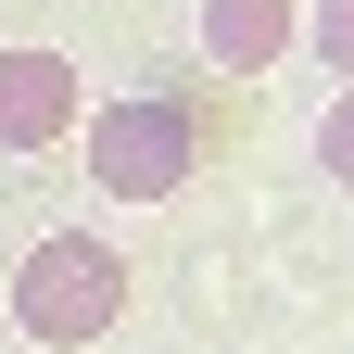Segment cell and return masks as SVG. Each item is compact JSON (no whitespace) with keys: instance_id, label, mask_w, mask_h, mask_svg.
<instances>
[{"instance_id":"6","label":"cell","mask_w":354,"mask_h":354,"mask_svg":"<svg viewBox=\"0 0 354 354\" xmlns=\"http://www.w3.org/2000/svg\"><path fill=\"white\" fill-rule=\"evenodd\" d=\"M317 177H342V190H354V88L317 114Z\"/></svg>"},{"instance_id":"2","label":"cell","mask_w":354,"mask_h":354,"mask_svg":"<svg viewBox=\"0 0 354 354\" xmlns=\"http://www.w3.org/2000/svg\"><path fill=\"white\" fill-rule=\"evenodd\" d=\"M114 317H127L114 241H76V228H64V241H26V266H13V329H26V342L64 354V342H102Z\"/></svg>"},{"instance_id":"1","label":"cell","mask_w":354,"mask_h":354,"mask_svg":"<svg viewBox=\"0 0 354 354\" xmlns=\"http://www.w3.org/2000/svg\"><path fill=\"white\" fill-rule=\"evenodd\" d=\"M76 140H88V190H114V203H165V190H190V165H203V127H190V102H165V88L88 102Z\"/></svg>"},{"instance_id":"4","label":"cell","mask_w":354,"mask_h":354,"mask_svg":"<svg viewBox=\"0 0 354 354\" xmlns=\"http://www.w3.org/2000/svg\"><path fill=\"white\" fill-rule=\"evenodd\" d=\"M291 38H304L291 0H203V64L215 76H279Z\"/></svg>"},{"instance_id":"5","label":"cell","mask_w":354,"mask_h":354,"mask_svg":"<svg viewBox=\"0 0 354 354\" xmlns=\"http://www.w3.org/2000/svg\"><path fill=\"white\" fill-rule=\"evenodd\" d=\"M304 38H317L329 76H354V0H317V13H304Z\"/></svg>"},{"instance_id":"3","label":"cell","mask_w":354,"mask_h":354,"mask_svg":"<svg viewBox=\"0 0 354 354\" xmlns=\"http://www.w3.org/2000/svg\"><path fill=\"white\" fill-rule=\"evenodd\" d=\"M88 114V76L64 51H0V152H51Z\"/></svg>"}]
</instances>
